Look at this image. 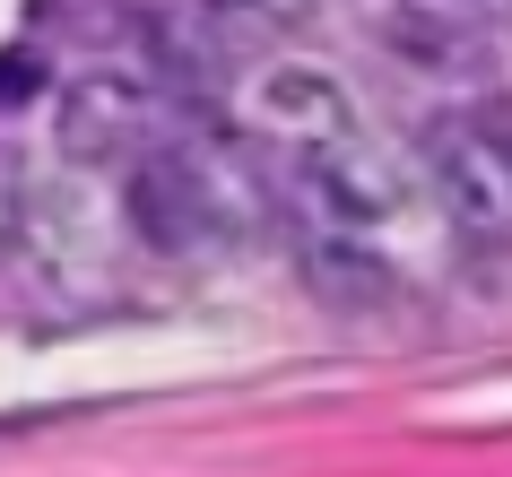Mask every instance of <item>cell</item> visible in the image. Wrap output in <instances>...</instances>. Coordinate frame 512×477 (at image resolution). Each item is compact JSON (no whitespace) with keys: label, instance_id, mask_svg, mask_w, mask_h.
Returning <instances> with one entry per match:
<instances>
[{"label":"cell","instance_id":"2","mask_svg":"<svg viewBox=\"0 0 512 477\" xmlns=\"http://www.w3.org/2000/svg\"><path fill=\"white\" fill-rule=\"evenodd\" d=\"M122 183H131V226L157 243V252H174V261L235 243V226H243L235 183H226L200 148H183V139H165L157 157L139 165V174H122Z\"/></svg>","mask_w":512,"mask_h":477},{"label":"cell","instance_id":"1","mask_svg":"<svg viewBox=\"0 0 512 477\" xmlns=\"http://www.w3.org/2000/svg\"><path fill=\"white\" fill-rule=\"evenodd\" d=\"M296 183H304L313 235H330V243L391 235V226L408 217V200H417L408 165L391 157L382 139H365V131H348V139H330V148H313V157H296Z\"/></svg>","mask_w":512,"mask_h":477},{"label":"cell","instance_id":"3","mask_svg":"<svg viewBox=\"0 0 512 477\" xmlns=\"http://www.w3.org/2000/svg\"><path fill=\"white\" fill-rule=\"evenodd\" d=\"M165 96L148 79H122V70H87L79 87H61V157L87 165V174H139V165L165 148Z\"/></svg>","mask_w":512,"mask_h":477},{"label":"cell","instance_id":"9","mask_svg":"<svg viewBox=\"0 0 512 477\" xmlns=\"http://www.w3.org/2000/svg\"><path fill=\"white\" fill-rule=\"evenodd\" d=\"M486 131L504 139V157H512V96H495V105H486Z\"/></svg>","mask_w":512,"mask_h":477},{"label":"cell","instance_id":"7","mask_svg":"<svg viewBox=\"0 0 512 477\" xmlns=\"http://www.w3.org/2000/svg\"><path fill=\"white\" fill-rule=\"evenodd\" d=\"M35 209H44V174H35L18 148H0V278L18 287V261H27Z\"/></svg>","mask_w":512,"mask_h":477},{"label":"cell","instance_id":"5","mask_svg":"<svg viewBox=\"0 0 512 477\" xmlns=\"http://www.w3.org/2000/svg\"><path fill=\"white\" fill-rule=\"evenodd\" d=\"M252 105H261V122H270V131L296 139V157H313V148H330V139H348V131H356L348 96H339L322 70H304V61H278L270 79L252 87Z\"/></svg>","mask_w":512,"mask_h":477},{"label":"cell","instance_id":"4","mask_svg":"<svg viewBox=\"0 0 512 477\" xmlns=\"http://www.w3.org/2000/svg\"><path fill=\"white\" fill-rule=\"evenodd\" d=\"M426 183L452 209V226H469L486 243L512 235V157H504V139L486 131V113L426 122Z\"/></svg>","mask_w":512,"mask_h":477},{"label":"cell","instance_id":"10","mask_svg":"<svg viewBox=\"0 0 512 477\" xmlns=\"http://www.w3.org/2000/svg\"><path fill=\"white\" fill-rule=\"evenodd\" d=\"M469 9H512V0H469Z\"/></svg>","mask_w":512,"mask_h":477},{"label":"cell","instance_id":"8","mask_svg":"<svg viewBox=\"0 0 512 477\" xmlns=\"http://www.w3.org/2000/svg\"><path fill=\"white\" fill-rule=\"evenodd\" d=\"M313 287L348 295V304H374L391 278H382V261L365 252V243H330V235H313Z\"/></svg>","mask_w":512,"mask_h":477},{"label":"cell","instance_id":"6","mask_svg":"<svg viewBox=\"0 0 512 477\" xmlns=\"http://www.w3.org/2000/svg\"><path fill=\"white\" fill-rule=\"evenodd\" d=\"M191 18L235 53V44H278L287 27H304L313 0H191Z\"/></svg>","mask_w":512,"mask_h":477}]
</instances>
